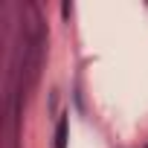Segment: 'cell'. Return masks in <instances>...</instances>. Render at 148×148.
I'll return each mask as SVG.
<instances>
[{"mask_svg":"<svg viewBox=\"0 0 148 148\" xmlns=\"http://www.w3.org/2000/svg\"><path fill=\"white\" fill-rule=\"evenodd\" d=\"M67 134H70V119L61 116L55 125V148H67Z\"/></svg>","mask_w":148,"mask_h":148,"instance_id":"6da1fadb","label":"cell"}]
</instances>
